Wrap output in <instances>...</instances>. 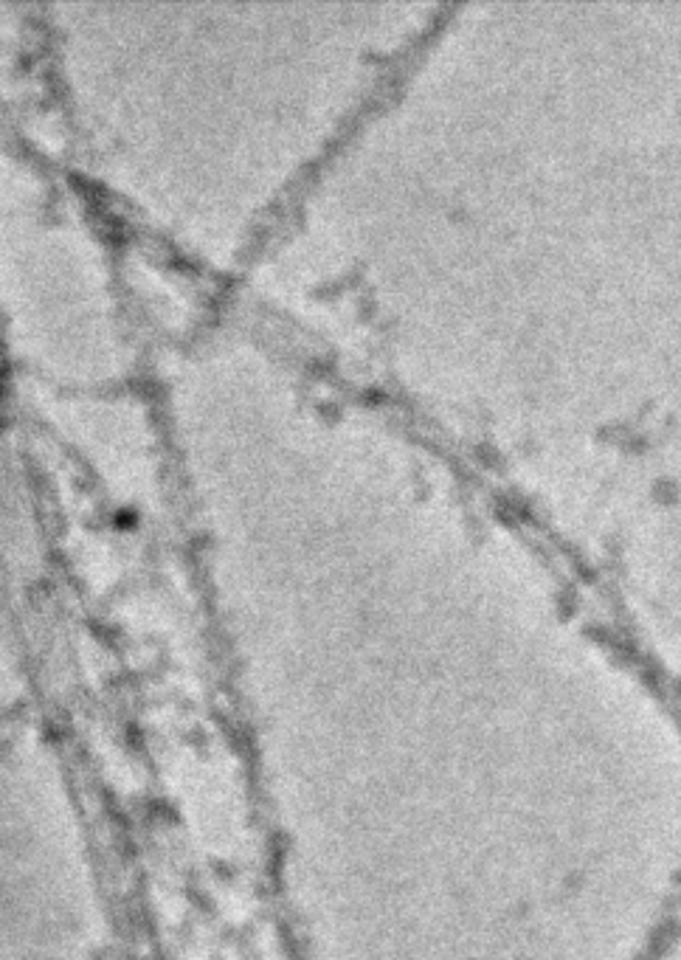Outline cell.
I'll return each instance as SVG.
<instances>
[{"label": "cell", "mask_w": 681, "mask_h": 960, "mask_svg": "<svg viewBox=\"0 0 681 960\" xmlns=\"http://www.w3.org/2000/svg\"><path fill=\"white\" fill-rule=\"evenodd\" d=\"M499 535L307 583L268 716L313 960H651L679 701Z\"/></svg>", "instance_id": "obj_1"}]
</instances>
